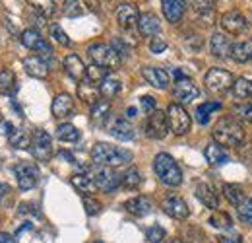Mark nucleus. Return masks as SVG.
<instances>
[{
    "mask_svg": "<svg viewBox=\"0 0 252 243\" xmlns=\"http://www.w3.org/2000/svg\"><path fill=\"white\" fill-rule=\"evenodd\" d=\"M132 162V152L125 148L107 144V142H97L91 150V164L93 166H103V168H119Z\"/></svg>",
    "mask_w": 252,
    "mask_h": 243,
    "instance_id": "obj_1",
    "label": "nucleus"
},
{
    "mask_svg": "<svg viewBox=\"0 0 252 243\" xmlns=\"http://www.w3.org/2000/svg\"><path fill=\"white\" fill-rule=\"evenodd\" d=\"M212 136H214L216 144L233 148V146H239L245 140V129L235 117H221L216 123V127L212 131Z\"/></svg>",
    "mask_w": 252,
    "mask_h": 243,
    "instance_id": "obj_2",
    "label": "nucleus"
},
{
    "mask_svg": "<svg viewBox=\"0 0 252 243\" xmlns=\"http://www.w3.org/2000/svg\"><path fill=\"white\" fill-rule=\"evenodd\" d=\"M153 171L159 177V181L167 187H179L182 183V171L179 164L173 160V156L161 152L153 160Z\"/></svg>",
    "mask_w": 252,
    "mask_h": 243,
    "instance_id": "obj_3",
    "label": "nucleus"
},
{
    "mask_svg": "<svg viewBox=\"0 0 252 243\" xmlns=\"http://www.w3.org/2000/svg\"><path fill=\"white\" fill-rule=\"evenodd\" d=\"M88 55L93 60V64L105 68V70H117L121 66V56L119 53L107 45V43H93L88 47Z\"/></svg>",
    "mask_w": 252,
    "mask_h": 243,
    "instance_id": "obj_4",
    "label": "nucleus"
},
{
    "mask_svg": "<svg viewBox=\"0 0 252 243\" xmlns=\"http://www.w3.org/2000/svg\"><path fill=\"white\" fill-rule=\"evenodd\" d=\"M19 41H21V45L27 47L29 51L39 53L37 56H41L45 62H47V60H53V49H51L49 41H47L45 37H41V33H39L37 29H33V27L23 29V31L19 33Z\"/></svg>",
    "mask_w": 252,
    "mask_h": 243,
    "instance_id": "obj_5",
    "label": "nucleus"
},
{
    "mask_svg": "<svg viewBox=\"0 0 252 243\" xmlns=\"http://www.w3.org/2000/svg\"><path fill=\"white\" fill-rule=\"evenodd\" d=\"M167 125H169V129L173 131V134H177V136H184L188 131H190V125H192V121H190V115L186 113V109L182 107V105H179V103H171L169 107H167Z\"/></svg>",
    "mask_w": 252,
    "mask_h": 243,
    "instance_id": "obj_6",
    "label": "nucleus"
},
{
    "mask_svg": "<svg viewBox=\"0 0 252 243\" xmlns=\"http://www.w3.org/2000/svg\"><path fill=\"white\" fill-rule=\"evenodd\" d=\"M14 175H16V179H18V187H19L21 191H31V189H35L37 183H39V177H41L39 168H37V164H33V162H19V164H16V166H14Z\"/></svg>",
    "mask_w": 252,
    "mask_h": 243,
    "instance_id": "obj_7",
    "label": "nucleus"
},
{
    "mask_svg": "<svg viewBox=\"0 0 252 243\" xmlns=\"http://www.w3.org/2000/svg\"><path fill=\"white\" fill-rule=\"evenodd\" d=\"M91 179L97 189L103 193H113L121 187V175L115 173L113 168H103V166H91Z\"/></svg>",
    "mask_w": 252,
    "mask_h": 243,
    "instance_id": "obj_8",
    "label": "nucleus"
},
{
    "mask_svg": "<svg viewBox=\"0 0 252 243\" xmlns=\"http://www.w3.org/2000/svg\"><path fill=\"white\" fill-rule=\"evenodd\" d=\"M29 150H31V156L37 162H49L53 158V138H51V134L47 131L37 129L31 136Z\"/></svg>",
    "mask_w": 252,
    "mask_h": 243,
    "instance_id": "obj_9",
    "label": "nucleus"
},
{
    "mask_svg": "<svg viewBox=\"0 0 252 243\" xmlns=\"http://www.w3.org/2000/svg\"><path fill=\"white\" fill-rule=\"evenodd\" d=\"M233 76H231V72H227V70H223V68H210L208 70V74L204 76V84H206V88L210 90V92H214V93H223V92H227L231 86H233Z\"/></svg>",
    "mask_w": 252,
    "mask_h": 243,
    "instance_id": "obj_10",
    "label": "nucleus"
},
{
    "mask_svg": "<svg viewBox=\"0 0 252 243\" xmlns=\"http://www.w3.org/2000/svg\"><path fill=\"white\" fill-rule=\"evenodd\" d=\"M144 129H145V136H149V138H153V140L165 138L167 132H169L167 115H165L163 111H157V109H155L153 113H149V117H147V121H145V125H144Z\"/></svg>",
    "mask_w": 252,
    "mask_h": 243,
    "instance_id": "obj_11",
    "label": "nucleus"
},
{
    "mask_svg": "<svg viewBox=\"0 0 252 243\" xmlns=\"http://www.w3.org/2000/svg\"><path fill=\"white\" fill-rule=\"evenodd\" d=\"M221 27L229 35H243L249 31V19L239 10H231L221 16Z\"/></svg>",
    "mask_w": 252,
    "mask_h": 243,
    "instance_id": "obj_12",
    "label": "nucleus"
},
{
    "mask_svg": "<svg viewBox=\"0 0 252 243\" xmlns=\"http://www.w3.org/2000/svg\"><path fill=\"white\" fill-rule=\"evenodd\" d=\"M173 93H175V97H177L180 103H190V101H194V99L200 95V90H198V86H196L188 76H182V78H179V80L175 82Z\"/></svg>",
    "mask_w": 252,
    "mask_h": 243,
    "instance_id": "obj_13",
    "label": "nucleus"
},
{
    "mask_svg": "<svg viewBox=\"0 0 252 243\" xmlns=\"http://www.w3.org/2000/svg\"><path fill=\"white\" fill-rule=\"evenodd\" d=\"M138 18H140V12H138V6L132 4V2H123L117 6V21L123 29H134L138 27Z\"/></svg>",
    "mask_w": 252,
    "mask_h": 243,
    "instance_id": "obj_14",
    "label": "nucleus"
},
{
    "mask_svg": "<svg viewBox=\"0 0 252 243\" xmlns=\"http://www.w3.org/2000/svg\"><path fill=\"white\" fill-rule=\"evenodd\" d=\"M142 76H144V80L149 86H153L157 90H167L169 82H171L169 80V72L165 68H159V66H144L142 68Z\"/></svg>",
    "mask_w": 252,
    "mask_h": 243,
    "instance_id": "obj_15",
    "label": "nucleus"
},
{
    "mask_svg": "<svg viewBox=\"0 0 252 243\" xmlns=\"http://www.w3.org/2000/svg\"><path fill=\"white\" fill-rule=\"evenodd\" d=\"M161 208H163V212H165L167 216H171V218H175V220H186L188 214H190L188 205H186L180 197H167V199L163 201Z\"/></svg>",
    "mask_w": 252,
    "mask_h": 243,
    "instance_id": "obj_16",
    "label": "nucleus"
},
{
    "mask_svg": "<svg viewBox=\"0 0 252 243\" xmlns=\"http://www.w3.org/2000/svg\"><path fill=\"white\" fill-rule=\"evenodd\" d=\"M109 132L117 138V140H123V142H128V140H134V136H136V131H134V127L123 119V117H115V119H111V123H109Z\"/></svg>",
    "mask_w": 252,
    "mask_h": 243,
    "instance_id": "obj_17",
    "label": "nucleus"
},
{
    "mask_svg": "<svg viewBox=\"0 0 252 243\" xmlns=\"http://www.w3.org/2000/svg\"><path fill=\"white\" fill-rule=\"evenodd\" d=\"M138 29L144 37H155L161 31V21L153 12H144L138 18Z\"/></svg>",
    "mask_w": 252,
    "mask_h": 243,
    "instance_id": "obj_18",
    "label": "nucleus"
},
{
    "mask_svg": "<svg viewBox=\"0 0 252 243\" xmlns=\"http://www.w3.org/2000/svg\"><path fill=\"white\" fill-rule=\"evenodd\" d=\"M23 70L33 76V78H39V80H45L49 76V62H45L41 56L37 55H31V56H25L23 58Z\"/></svg>",
    "mask_w": 252,
    "mask_h": 243,
    "instance_id": "obj_19",
    "label": "nucleus"
},
{
    "mask_svg": "<svg viewBox=\"0 0 252 243\" xmlns=\"http://www.w3.org/2000/svg\"><path fill=\"white\" fill-rule=\"evenodd\" d=\"M231 49H233V43L231 39L225 35V33H214L212 39H210V51L216 58H225V56H231Z\"/></svg>",
    "mask_w": 252,
    "mask_h": 243,
    "instance_id": "obj_20",
    "label": "nucleus"
},
{
    "mask_svg": "<svg viewBox=\"0 0 252 243\" xmlns=\"http://www.w3.org/2000/svg\"><path fill=\"white\" fill-rule=\"evenodd\" d=\"M196 199L210 210H217V206H219V197L210 183H198L196 185Z\"/></svg>",
    "mask_w": 252,
    "mask_h": 243,
    "instance_id": "obj_21",
    "label": "nucleus"
},
{
    "mask_svg": "<svg viewBox=\"0 0 252 243\" xmlns=\"http://www.w3.org/2000/svg\"><path fill=\"white\" fill-rule=\"evenodd\" d=\"M72 109H74V97L70 93H58V95H54L53 105H51L53 117H56V119L68 117L72 113Z\"/></svg>",
    "mask_w": 252,
    "mask_h": 243,
    "instance_id": "obj_22",
    "label": "nucleus"
},
{
    "mask_svg": "<svg viewBox=\"0 0 252 243\" xmlns=\"http://www.w3.org/2000/svg\"><path fill=\"white\" fill-rule=\"evenodd\" d=\"M125 208L130 212V214H134V216H147L151 210H153V205H151V201L147 199V197H144V195H138V197H134V199H128L125 203Z\"/></svg>",
    "mask_w": 252,
    "mask_h": 243,
    "instance_id": "obj_23",
    "label": "nucleus"
},
{
    "mask_svg": "<svg viewBox=\"0 0 252 243\" xmlns=\"http://www.w3.org/2000/svg\"><path fill=\"white\" fill-rule=\"evenodd\" d=\"M161 8H163V14L165 18L171 21V23H179L184 16V10H186V4L180 2V0H163L161 2Z\"/></svg>",
    "mask_w": 252,
    "mask_h": 243,
    "instance_id": "obj_24",
    "label": "nucleus"
},
{
    "mask_svg": "<svg viewBox=\"0 0 252 243\" xmlns=\"http://www.w3.org/2000/svg\"><path fill=\"white\" fill-rule=\"evenodd\" d=\"M204 156H206V160H208L210 166H225L229 162V152L223 146L216 144V142H212V144L206 146Z\"/></svg>",
    "mask_w": 252,
    "mask_h": 243,
    "instance_id": "obj_25",
    "label": "nucleus"
},
{
    "mask_svg": "<svg viewBox=\"0 0 252 243\" xmlns=\"http://www.w3.org/2000/svg\"><path fill=\"white\" fill-rule=\"evenodd\" d=\"M78 95H80V99H84L86 103L93 105V103L99 101V86H95V84H91L90 80L82 78L80 84H78Z\"/></svg>",
    "mask_w": 252,
    "mask_h": 243,
    "instance_id": "obj_26",
    "label": "nucleus"
},
{
    "mask_svg": "<svg viewBox=\"0 0 252 243\" xmlns=\"http://www.w3.org/2000/svg\"><path fill=\"white\" fill-rule=\"evenodd\" d=\"M64 70L68 72L70 78H74L78 82L86 76V66H84V62H82V58L78 55H68L64 58Z\"/></svg>",
    "mask_w": 252,
    "mask_h": 243,
    "instance_id": "obj_27",
    "label": "nucleus"
},
{
    "mask_svg": "<svg viewBox=\"0 0 252 243\" xmlns=\"http://www.w3.org/2000/svg\"><path fill=\"white\" fill-rule=\"evenodd\" d=\"M16 90H18L16 74L10 68H2L0 70V95H12Z\"/></svg>",
    "mask_w": 252,
    "mask_h": 243,
    "instance_id": "obj_28",
    "label": "nucleus"
},
{
    "mask_svg": "<svg viewBox=\"0 0 252 243\" xmlns=\"http://www.w3.org/2000/svg\"><path fill=\"white\" fill-rule=\"evenodd\" d=\"M219 109H221V103H219V101H206V103H200V105L196 107V121H198L200 125H208L212 113H216V111H219Z\"/></svg>",
    "mask_w": 252,
    "mask_h": 243,
    "instance_id": "obj_29",
    "label": "nucleus"
},
{
    "mask_svg": "<svg viewBox=\"0 0 252 243\" xmlns=\"http://www.w3.org/2000/svg\"><path fill=\"white\" fill-rule=\"evenodd\" d=\"M223 195H225V199H227L233 206H239V205L247 199L245 189H243L241 185H237V183H225V185H223Z\"/></svg>",
    "mask_w": 252,
    "mask_h": 243,
    "instance_id": "obj_30",
    "label": "nucleus"
},
{
    "mask_svg": "<svg viewBox=\"0 0 252 243\" xmlns=\"http://www.w3.org/2000/svg\"><path fill=\"white\" fill-rule=\"evenodd\" d=\"M119 92H121V80L115 78V76H111V74L99 84V95H103L107 101H109L111 97H115Z\"/></svg>",
    "mask_w": 252,
    "mask_h": 243,
    "instance_id": "obj_31",
    "label": "nucleus"
},
{
    "mask_svg": "<svg viewBox=\"0 0 252 243\" xmlns=\"http://www.w3.org/2000/svg\"><path fill=\"white\" fill-rule=\"evenodd\" d=\"M70 183H72L80 193H88V195L97 189L90 173H74V175L70 177Z\"/></svg>",
    "mask_w": 252,
    "mask_h": 243,
    "instance_id": "obj_32",
    "label": "nucleus"
},
{
    "mask_svg": "<svg viewBox=\"0 0 252 243\" xmlns=\"http://www.w3.org/2000/svg\"><path fill=\"white\" fill-rule=\"evenodd\" d=\"M252 56V43L251 41H241V43H233L231 49V58L235 62H247Z\"/></svg>",
    "mask_w": 252,
    "mask_h": 243,
    "instance_id": "obj_33",
    "label": "nucleus"
},
{
    "mask_svg": "<svg viewBox=\"0 0 252 243\" xmlns=\"http://www.w3.org/2000/svg\"><path fill=\"white\" fill-rule=\"evenodd\" d=\"M80 131L74 127V125H70V123H62V125H58V129H56V138L60 140V142H78L80 140Z\"/></svg>",
    "mask_w": 252,
    "mask_h": 243,
    "instance_id": "obj_34",
    "label": "nucleus"
},
{
    "mask_svg": "<svg viewBox=\"0 0 252 243\" xmlns=\"http://www.w3.org/2000/svg\"><path fill=\"white\" fill-rule=\"evenodd\" d=\"M210 226L216 228V230H233V218L227 214V212H221V210H216L212 216H210Z\"/></svg>",
    "mask_w": 252,
    "mask_h": 243,
    "instance_id": "obj_35",
    "label": "nucleus"
},
{
    "mask_svg": "<svg viewBox=\"0 0 252 243\" xmlns=\"http://www.w3.org/2000/svg\"><path fill=\"white\" fill-rule=\"evenodd\" d=\"M233 95L239 97V99H245V97H252V78H237L233 82Z\"/></svg>",
    "mask_w": 252,
    "mask_h": 243,
    "instance_id": "obj_36",
    "label": "nucleus"
},
{
    "mask_svg": "<svg viewBox=\"0 0 252 243\" xmlns=\"http://www.w3.org/2000/svg\"><path fill=\"white\" fill-rule=\"evenodd\" d=\"M109 111H111V101H107V99H99L97 103H93V105H91L90 117H91V121H93V123H99V121H105V119H107Z\"/></svg>",
    "mask_w": 252,
    "mask_h": 243,
    "instance_id": "obj_37",
    "label": "nucleus"
},
{
    "mask_svg": "<svg viewBox=\"0 0 252 243\" xmlns=\"http://www.w3.org/2000/svg\"><path fill=\"white\" fill-rule=\"evenodd\" d=\"M121 185L126 189H138L142 185V173L136 168H128L125 171V175L121 177Z\"/></svg>",
    "mask_w": 252,
    "mask_h": 243,
    "instance_id": "obj_38",
    "label": "nucleus"
},
{
    "mask_svg": "<svg viewBox=\"0 0 252 243\" xmlns=\"http://www.w3.org/2000/svg\"><path fill=\"white\" fill-rule=\"evenodd\" d=\"M107 76H109V70H105V68H101V66H97V64H91V66L86 68V76H84V78L90 80L91 84L99 86Z\"/></svg>",
    "mask_w": 252,
    "mask_h": 243,
    "instance_id": "obj_39",
    "label": "nucleus"
},
{
    "mask_svg": "<svg viewBox=\"0 0 252 243\" xmlns=\"http://www.w3.org/2000/svg\"><path fill=\"white\" fill-rule=\"evenodd\" d=\"M8 140H10V144H12L14 148H29V142H31L29 134H27L25 131H21V129H16V131L8 136Z\"/></svg>",
    "mask_w": 252,
    "mask_h": 243,
    "instance_id": "obj_40",
    "label": "nucleus"
},
{
    "mask_svg": "<svg viewBox=\"0 0 252 243\" xmlns=\"http://www.w3.org/2000/svg\"><path fill=\"white\" fill-rule=\"evenodd\" d=\"M165 230L159 226V224H153L151 228H147L145 230V242L149 243H161L163 240H165Z\"/></svg>",
    "mask_w": 252,
    "mask_h": 243,
    "instance_id": "obj_41",
    "label": "nucleus"
},
{
    "mask_svg": "<svg viewBox=\"0 0 252 243\" xmlns=\"http://www.w3.org/2000/svg\"><path fill=\"white\" fill-rule=\"evenodd\" d=\"M237 212H239V218L247 224H252V197H247L239 206H237Z\"/></svg>",
    "mask_w": 252,
    "mask_h": 243,
    "instance_id": "obj_42",
    "label": "nucleus"
},
{
    "mask_svg": "<svg viewBox=\"0 0 252 243\" xmlns=\"http://www.w3.org/2000/svg\"><path fill=\"white\" fill-rule=\"evenodd\" d=\"M49 31H51L53 39H54L56 43H60L62 47H68V45H70V37L64 33V29H62L58 23H51V25H49Z\"/></svg>",
    "mask_w": 252,
    "mask_h": 243,
    "instance_id": "obj_43",
    "label": "nucleus"
},
{
    "mask_svg": "<svg viewBox=\"0 0 252 243\" xmlns=\"http://www.w3.org/2000/svg\"><path fill=\"white\" fill-rule=\"evenodd\" d=\"M31 6L39 12L41 18H49L56 12V4L54 2H31Z\"/></svg>",
    "mask_w": 252,
    "mask_h": 243,
    "instance_id": "obj_44",
    "label": "nucleus"
},
{
    "mask_svg": "<svg viewBox=\"0 0 252 243\" xmlns=\"http://www.w3.org/2000/svg\"><path fill=\"white\" fill-rule=\"evenodd\" d=\"M62 12H64V16H68V18H78V16H82L84 14V8H82V2H64L62 4Z\"/></svg>",
    "mask_w": 252,
    "mask_h": 243,
    "instance_id": "obj_45",
    "label": "nucleus"
},
{
    "mask_svg": "<svg viewBox=\"0 0 252 243\" xmlns=\"http://www.w3.org/2000/svg\"><path fill=\"white\" fill-rule=\"evenodd\" d=\"M84 208H86V214L88 216H97L101 212V203L93 197H84Z\"/></svg>",
    "mask_w": 252,
    "mask_h": 243,
    "instance_id": "obj_46",
    "label": "nucleus"
},
{
    "mask_svg": "<svg viewBox=\"0 0 252 243\" xmlns=\"http://www.w3.org/2000/svg\"><path fill=\"white\" fill-rule=\"evenodd\" d=\"M140 107H142V111L144 113H153L155 111V107H157V101H155V97H151V95H142L140 97Z\"/></svg>",
    "mask_w": 252,
    "mask_h": 243,
    "instance_id": "obj_47",
    "label": "nucleus"
},
{
    "mask_svg": "<svg viewBox=\"0 0 252 243\" xmlns=\"http://www.w3.org/2000/svg\"><path fill=\"white\" fill-rule=\"evenodd\" d=\"M165 49H167V41H165L163 37H151V41H149V51H151L153 55H161Z\"/></svg>",
    "mask_w": 252,
    "mask_h": 243,
    "instance_id": "obj_48",
    "label": "nucleus"
},
{
    "mask_svg": "<svg viewBox=\"0 0 252 243\" xmlns=\"http://www.w3.org/2000/svg\"><path fill=\"white\" fill-rule=\"evenodd\" d=\"M194 6V10L198 12V14H214V8H216V2H194L192 4Z\"/></svg>",
    "mask_w": 252,
    "mask_h": 243,
    "instance_id": "obj_49",
    "label": "nucleus"
},
{
    "mask_svg": "<svg viewBox=\"0 0 252 243\" xmlns=\"http://www.w3.org/2000/svg\"><path fill=\"white\" fill-rule=\"evenodd\" d=\"M18 212L19 214H33V216H39V210H37V205L35 203H21L18 206Z\"/></svg>",
    "mask_w": 252,
    "mask_h": 243,
    "instance_id": "obj_50",
    "label": "nucleus"
},
{
    "mask_svg": "<svg viewBox=\"0 0 252 243\" xmlns=\"http://www.w3.org/2000/svg\"><path fill=\"white\" fill-rule=\"evenodd\" d=\"M219 243H243V238L235 232H229V234L219 236Z\"/></svg>",
    "mask_w": 252,
    "mask_h": 243,
    "instance_id": "obj_51",
    "label": "nucleus"
},
{
    "mask_svg": "<svg viewBox=\"0 0 252 243\" xmlns=\"http://www.w3.org/2000/svg\"><path fill=\"white\" fill-rule=\"evenodd\" d=\"M10 191H12V189H10V185H8V183H0V203L10 195Z\"/></svg>",
    "mask_w": 252,
    "mask_h": 243,
    "instance_id": "obj_52",
    "label": "nucleus"
},
{
    "mask_svg": "<svg viewBox=\"0 0 252 243\" xmlns=\"http://www.w3.org/2000/svg\"><path fill=\"white\" fill-rule=\"evenodd\" d=\"M0 243H18V242H16V238H14L12 234H8V232H0Z\"/></svg>",
    "mask_w": 252,
    "mask_h": 243,
    "instance_id": "obj_53",
    "label": "nucleus"
},
{
    "mask_svg": "<svg viewBox=\"0 0 252 243\" xmlns=\"http://www.w3.org/2000/svg\"><path fill=\"white\" fill-rule=\"evenodd\" d=\"M245 119H247L249 123H252V107H247V109H245Z\"/></svg>",
    "mask_w": 252,
    "mask_h": 243,
    "instance_id": "obj_54",
    "label": "nucleus"
},
{
    "mask_svg": "<svg viewBox=\"0 0 252 243\" xmlns=\"http://www.w3.org/2000/svg\"><path fill=\"white\" fill-rule=\"evenodd\" d=\"M126 115H128V117H136V107H128Z\"/></svg>",
    "mask_w": 252,
    "mask_h": 243,
    "instance_id": "obj_55",
    "label": "nucleus"
},
{
    "mask_svg": "<svg viewBox=\"0 0 252 243\" xmlns=\"http://www.w3.org/2000/svg\"><path fill=\"white\" fill-rule=\"evenodd\" d=\"M169 243H182V242H180L179 238H175V240H171V242H169Z\"/></svg>",
    "mask_w": 252,
    "mask_h": 243,
    "instance_id": "obj_56",
    "label": "nucleus"
},
{
    "mask_svg": "<svg viewBox=\"0 0 252 243\" xmlns=\"http://www.w3.org/2000/svg\"><path fill=\"white\" fill-rule=\"evenodd\" d=\"M95 243H101V242H95Z\"/></svg>",
    "mask_w": 252,
    "mask_h": 243,
    "instance_id": "obj_57",
    "label": "nucleus"
},
{
    "mask_svg": "<svg viewBox=\"0 0 252 243\" xmlns=\"http://www.w3.org/2000/svg\"><path fill=\"white\" fill-rule=\"evenodd\" d=\"M251 60H252V56H251Z\"/></svg>",
    "mask_w": 252,
    "mask_h": 243,
    "instance_id": "obj_58",
    "label": "nucleus"
}]
</instances>
